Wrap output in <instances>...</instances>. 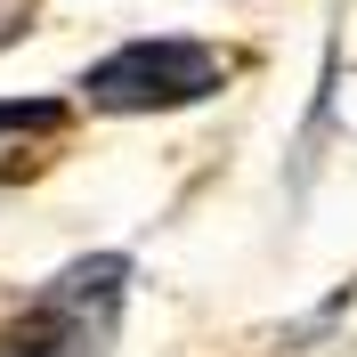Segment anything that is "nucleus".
<instances>
[{
  "label": "nucleus",
  "instance_id": "obj_1",
  "mask_svg": "<svg viewBox=\"0 0 357 357\" xmlns=\"http://www.w3.org/2000/svg\"><path fill=\"white\" fill-rule=\"evenodd\" d=\"M122 276L130 268L114 252L73 260L57 284H41L0 325V357H98L114 341V317H122Z\"/></svg>",
  "mask_w": 357,
  "mask_h": 357
},
{
  "label": "nucleus",
  "instance_id": "obj_2",
  "mask_svg": "<svg viewBox=\"0 0 357 357\" xmlns=\"http://www.w3.org/2000/svg\"><path fill=\"white\" fill-rule=\"evenodd\" d=\"M220 82H227V66L203 41H130L106 66L82 73V98L98 114H171V106L211 98Z\"/></svg>",
  "mask_w": 357,
  "mask_h": 357
},
{
  "label": "nucleus",
  "instance_id": "obj_3",
  "mask_svg": "<svg viewBox=\"0 0 357 357\" xmlns=\"http://www.w3.org/2000/svg\"><path fill=\"white\" fill-rule=\"evenodd\" d=\"M33 17H41V0H0V49L17 41V33H24Z\"/></svg>",
  "mask_w": 357,
  "mask_h": 357
}]
</instances>
